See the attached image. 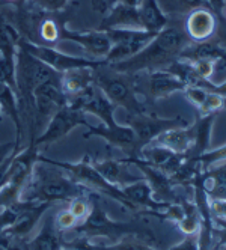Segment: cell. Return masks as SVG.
I'll return each instance as SVG.
<instances>
[{"label": "cell", "mask_w": 226, "mask_h": 250, "mask_svg": "<svg viewBox=\"0 0 226 250\" xmlns=\"http://www.w3.org/2000/svg\"><path fill=\"white\" fill-rule=\"evenodd\" d=\"M92 165L94 167L101 173V176L104 178L106 181H109L110 184L123 188L128 184H133L139 180H142L144 176H137L133 175L128 167L130 165L127 163V160H92Z\"/></svg>", "instance_id": "cell-18"}, {"label": "cell", "mask_w": 226, "mask_h": 250, "mask_svg": "<svg viewBox=\"0 0 226 250\" xmlns=\"http://www.w3.org/2000/svg\"><path fill=\"white\" fill-rule=\"evenodd\" d=\"M89 193L92 191L76 183L61 167L48 165L38 157L30 180L21 191V201L50 204H55L58 201L71 202L73 199L80 198V196H88Z\"/></svg>", "instance_id": "cell-2"}, {"label": "cell", "mask_w": 226, "mask_h": 250, "mask_svg": "<svg viewBox=\"0 0 226 250\" xmlns=\"http://www.w3.org/2000/svg\"><path fill=\"white\" fill-rule=\"evenodd\" d=\"M211 214L216 220L226 222V199H208Z\"/></svg>", "instance_id": "cell-39"}, {"label": "cell", "mask_w": 226, "mask_h": 250, "mask_svg": "<svg viewBox=\"0 0 226 250\" xmlns=\"http://www.w3.org/2000/svg\"><path fill=\"white\" fill-rule=\"evenodd\" d=\"M124 191V194L127 196V199L136 207L137 214H145V216H149L152 212H160L164 211L170 204H163L154 199L152 196V190L149 187V184L144 180H139L133 184H128L125 187L121 188Z\"/></svg>", "instance_id": "cell-17"}, {"label": "cell", "mask_w": 226, "mask_h": 250, "mask_svg": "<svg viewBox=\"0 0 226 250\" xmlns=\"http://www.w3.org/2000/svg\"><path fill=\"white\" fill-rule=\"evenodd\" d=\"M127 125L131 127V130L136 134L137 139V146L142 149L149 145L151 142L155 140V137L160 136L163 131L173 128V127H181V125H187V122L181 118H159L157 115L152 113H142V115H128L127 116Z\"/></svg>", "instance_id": "cell-11"}, {"label": "cell", "mask_w": 226, "mask_h": 250, "mask_svg": "<svg viewBox=\"0 0 226 250\" xmlns=\"http://www.w3.org/2000/svg\"><path fill=\"white\" fill-rule=\"evenodd\" d=\"M103 66V65H101ZM112 73H104L100 68L95 69V84L100 91L107 97L115 107H123L128 115L146 113L144 103L139 100L134 84L127 74H121L110 69Z\"/></svg>", "instance_id": "cell-7"}, {"label": "cell", "mask_w": 226, "mask_h": 250, "mask_svg": "<svg viewBox=\"0 0 226 250\" xmlns=\"http://www.w3.org/2000/svg\"><path fill=\"white\" fill-rule=\"evenodd\" d=\"M205 3H208L210 9L217 15L223 14V9L226 8V0H205Z\"/></svg>", "instance_id": "cell-41"}, {"label": "cell", "mask_w": 226, "mask_h": 250, "mask_svg": "<svg viewBox=\"0 0 226 250\" xmlns=\"http://www.w3.org/2000/svg\"><path fill=\"white\" fill-rule=\"evenodd\" d=\"M51 205L53 204H50V202H24V201H21V207H20L19 214H17V219L0 235L9 238L11 241L19 240V238H26L33 230V228L37 226L40 219L44 216V212Z\"/></svg>", "instance_id": "cell-14"}, {"label": "cell", "mask_w": 226, "mask_h": 250, "mask_svg": "<svg viewBox=\"0 0 226 250\" xmlns=\"http://www.w3.org/2000/svg\"><path fill=\"white\" fill-rule=\"evenodd\" d=\"M187 86L167 69H155L149 71V95L152 100L167 98L175 92H183Z\"/></svg>", "instance_id": "cell-22"}, {"label": "cell", "mask_w": 226, "mask_h": 250, "mask_svg": "<svg viewBox=\"0 0 226 250\" xmlns=\"http://www.w3.org/2000/svg\"><path fill=\"white\" fill-rule=\"evenodd\" d=\"M63 247V240L61 232L56 229L55 222L48 219L44 222L41 230L35 235L29 243L24 250H62Z\"/></svg>", "instance_id": "cell-29"}, {"label": "cell", "mask_w": 226, "mask_h": 250, "mask_svg": "<svg viewBox=\"0 0 226 250\" xmlns=\"http://www.w3.org/2000/svg\"><path fill=\"white\" fill-rule=\"evenodd\" d=\"M61 76L55 69L41 62L29 51H26L19 44V53H17V89H19V100L20 107L30 113L32 109V92L35 87Z\"/></svg>", "instance_id": "cell-6"}, {"label": "cell", "mask_w": 226, "mask_h": 250, "mask_svg": "<svg viewBox=\"0 0 226 250\" xmlns=\"http://www.w3.org/2000/svg\"><path fill=\"white\" fill-rule=\"evenodd\" d=\"M223 109H226V97L217 92H208L205 103L199 109V115H217Z\"/></svg>", "instance_id": "cell-33"}, {"label": "cell", "mask_w": 226, "mask_h": 250, "mask_svg": "<svg viewBox=\"0 0 226 250\" xmlns=\"http://www.w3.org/2000/svg\"><path fill=\"white\" fill-rule=\"evenodd\" d=\"M35 2H37L40 9L56 12V11H61L62 8H65L69 0H35Z\"/></svg>", "instance_id": "cell-40"}, {"label": "cell", "mask_w": 226, "mask_h": 250, "mask_svg": "<svg viewBox=\"0 0 226 250\" xmlns=\"http://www.w3.org/2000/svg\"><path fill=\"white\" fill-rule=\"evenodd\" d=\"M193 140L195 137H193L192 127L187 124V125H181V127H173V128L163 131L160 136L155 137V140L151 142V144L162 145L173 152L184 154L187 157V154L193 146Z\"/></svg>", "instance_id": "cell-21"}, {"label": "cell", "mask_w": 226, "mask_h": 250, "mask_svg": "<svg viewBox=\"0 0 226 250\" xmlns=\"http://www.w3.org/2000/svg\"><path fill=\"white\" fill-rule=\"evenodd\" d=\"M118 2L123 5H127V6H131V8H139L142 5L144 0H118Z\"/></svg>", "instance_id": "cell-43"}, {"label": "cell", "mask_w": 226, "mask_h": 250, "mask_svg": "<svg viewBox=\"0 0 226 250\" xmlns=\"http://www.w3.org/2000/svg\"><path fill=\"white\" fill-rule=\"evenodd\" d=\"M217 115H198L195 122L190 125L193 131V146L187 154V158H198L204 152L210 149L213 124Z\"/></svg>", "instance_id": "cell-23"}, {"label": "cell", "mask_w": 226, "mask_h": 250, "mask_svg": "<svg viewBox=\"0 0 226 250\" xmlns=\"http://www.w3.org/2000/svg\"><path fill=\"white\" fill-rule=\"evenodd\" d=\"M5 250H24V249H23L21 246H19L17 243H12V241H11V243L6 246V249H5Z\"/></svg>", "instance_id": "cell-45"}, {"label": "cell", "mask_w": 226, "mask_h": 250, "mask_svg": "<svg viewBox=\"0 0 226 250\" xmlns=\"http://www.w3.org/2000/svg\"><path fill=\"white\" fill-rule=\"evenodd\" d=\"M107 29H142L137 8H131L116 2L103 17L98 30Z\"/></svg>", "instance_id": "cell-20"}, {"label": "cell", "mask_w": 226, "mask_h": 250, "mask_svg": "<svg viewBox=\"0 0 226 250\" xmlns=\"http://www.w3.org/2000/svg\"><path fill=\"white\" fill-rule=\"evenodd\" d=\"M225 14H226V8H225Z\"/></svg>", "instance_id": "cell-49"}, {"label": "cell", "mask_w": 226, "mask_h": 250, "mask_svg": "<svg viewBox=\"0 0 226 250\" xmlns=\"http://www.w3.org/2000/svg\"><path fill=\"white\" fill-rule=\"evenodd\" d=\"M62 87L68 98H71L89 86L95 84V68H74L61 76Z\"/></svg>", "instance_id": "cell-26"}, {"label": "cell", "mask_w": 226, "mask_h": 250, "mask_svg": "<svg viewBox=\"0 0 226 250\" xmlns=\"http://www.w3.org/2000/svg\"><path fill=\"white\" fill-rule=\"evenodd\" d=\"M3 116H5V115L2 113V109H0V122H2V121H3Z\"/></svg>", "instance_id": "cell-47"}, {"label": "cell", "mask_w": 226, "mask_h": 250, "mask_svg": "<svg viewBox=\"0 0 226 250\" xmlns=\"http://www.w3.org/2000/svg\"><path fill=\"white\" fill-rule=\"evenodd\" d=\"M11 2H14V0H11Z\"/></svg>", "instance_id": "cell-50"}, {"label": "cell", "mask_w": 226, "mask_h": 250, "mask_svg": "<svg viewBox=\"0 0 226 250\" xmlns=\"http://www.w3.org/2000/svg\"><path fill=\"white\" fill-rule=\"evenodd\" d=\"M0 82L11 86L19 94V89H17V58L0 56Z\"/></svg>", "instance_id": "cell-31"}, {"label": "cell", "mask_w": 226, "mask_h": 250, "mask_svg": "<svg viewBox=\"0 0 226 250\" xmlns=\"http://www.w3.org/2000/svg\"><path fill=\"white\" fill-rule=\"evenodd\" d=\"M63 246L76 250H157L152 246L136 238H125L123 241L110 243V244H95L89 238L79 237L73 241H63Z\"/></svg>", "instance_id": "cell-25"}, {"label": "cell", "mask_w": 226, "mask_h": 250, "mask_svg": "<svg viewBox=\"0 0 226 250\" xmlns=\"http://www.w3.org/2000/svg\"><path fill=\"white\" fill-rule=\"evenodd\" d=\"M88 124L89 122L86 119V115L82 110L65 105L50 118L41 134L35 136V139H32L30 142H33L38 148H41L42 145L55 144V142L68 136L74 128L80 127V125L86 127Z\"/></svg>", "instance_id": "cell-10"}, {"label": "cell", "mask_w": 226, "mask_h": 250, "mask_svg": "<svg viewBox=\"0 0 226 250\" xmlns=\"http://www.w3.org/2000/svg\"><path fill=\"white\" fill-rule=\"evenodd\" d=\"M181 205L184 208V216L181 222L178 223V228L183 234L185 235H192L198 234L199 228H201V216L195 202H188L185 199H181Z\"/></svg>", "instance_id": "cell-30"}, {"label": "cell", "mask_w": 226, "mask_h": 250, "mask_svg": "<svg viewBox=\"0 0 226 250\" xmlns=\"http://www.w3.org/2000/svg\"><path fill=\"white\" fill-rule=\"evenodd\" d=\"M38 37L44 41V42H51L55 44L61 40V30L59 26L53 21V20H42L38 29Z\"/></svg>", "instance_id": "cell-35"}, {"label": "cell", "mask_w": 226, "mask_h": 250, "mask_svg": "<svg viewBox=\"0 0 226 250\" xmlns=\"http://www.w3.org/2000/svg\"><path fill=\"white\" fill-rule=\"evenodd\" d=\"M214 223H217L222 229L226 230V222H225V220H216V219H214Z\"/></svg>", "instance_id": "cell-46"}, {"label": "cell", "mask_w": 226, "mask_h": 250, "mask_svg": "<svg viewBox=\"0 0 226 250\" xmlns=\"http://www.w3.org/2000/svg\"><path fill=\"white\" fill-rule=\"evenodd\" d=\"M61 76L37 86L32 92V128H40L42 124L45 127L51 116L62 107L68 105V97L62 87Z\"/></svg>", "instance_id": "cell-8"}, {"label": "cell", "mask_w": 226, "mask_h": 250, "mask_svg": "<svg viewBox=\"0 0 226 250\" xmlns=\"http://www.w3.org/2000/svg\"><path fill=\"white\" fill-rule=\"evenodd\" d=\"M84 139L101 137L110 146H115L127 154V157H141V149L137 146V139L134 131L128 125H86V131L83 133Z\"/></svg>", "instance_id": "cell-12"}, {"label": "cell", "mask_w": 226, "mask_h": 250, "mask_svg": "<svg viewBox=\"0 0 226 250\" xmlns=\"http://www.w3.org/2000/svg\"><path fill=\"white\" fill-rule=\"evenodd\" d=\"M125 160H127L128 165L136 166L144 173L142 176H144V180L149 184L155 201L163 202V204H175L180 201L175 190H173L175 186L170 183V178L167 173L148 165L141 157H127Z\"/></svg>", "instance_id": "cell-13"}, {"label": "cell", "mask_w": 226, "mask_h": 250, "mask_svg": "<svg viewBox=\"0 0 226 250\" xmlns=\"http://www.w3.org/2000/svg\"><path fill=\"white\" fill-rule=\"evenodd\" d=\"M91 211L82 223H79L74 230L79 234V237L84 238H107L110 243H118L125 238H136L141 240L146 244H157V238L154 235V230L141 220H131V222H118L109 217L100 204L98 194L91 193Z\"/></svg>", "instance_id": "cell-3"}, {"label": "cell", "mask_w": 226, "mask_h": 250, "mask_svg": "<svg viewBox=\"0 0 226 250\" xmlns=\"http://www.w3.org/2000/svg\"><path fill=\"white\" fill-rule=\"evenodd\" d=\"M181 2H183L184 5H187V6H192V8L195 9V8H199V6H202V5L205 3V0H181Z\"/></svg>", "instance_id": "cell-44"}, {"label": "cell", "mask_w": 226, "mask_h": 250, "mask_svg": "<svg viewBox=\"0 0 226 250\" xmlns=\"http://www.w3.org/2000/svg\"><path fill=\"white\" fill-rule=\"evenodd\" d=\"M14 148H20V146H17L15 142H9V144L0 145V158H3L5 155H8L11 151H14Z\"/></svg>", "instance_id": "cell-42"}, {"label": "cell", "mask_w": 226, "mask_h": 250, "mask_svg": "<svg viewBox=\"0 0 226 250\" xmlns=\"http://www.w3.org/2000/svg\"><path fill=\"white\" fill-rule=\"evenodd\" d=\"M183 92H184L185 98L199 110L202 107V104L205 103V100L208 97V92H210V91H206V89L199 87V86H187Z\"/></svg>", "instance_id": "cell-37"}, {"label": "cell", "mask_w": 226, "mask_h": 250, "mask_svg": "<svg viewBox=\"0 0 226 250\" xmlns=\"http://www.w3.org/2000/svg\"><path fill=\"white\" fill-rule=\"evenodd\" d=\"M198 162L201 165L202 170H208L210 167L226 162V144L217 148H210L206 152H204L202 155L198 157Z\"/></svg>", "instance_id": "cell-32"}, {"label": "cell", "mask_w": 226, "mask_h": 250, "mask_svg": "<svg viewBox=\"0 0 226 250\" xmlns=\"http://www.w3.org/2000/svg\"><path fill=\"white\" fill-rule=\"evenodd\" d=\"M55 222V226L59 232H63V230H69V229H74L77 225H79V220L73 216L71 211L68 208L66 209H62L56 214V217L53 219Z\"/></svg>", "instance_id": "cell-36"}, {"label": "cell", "mask_w": 226, "mask_h": 250, "mask_svg": "<svg viewBox=\"0 0 226 250\" xmlns=\"http://www.w3.org/2000/svg\"><path fill=\"white\" fill-rule=\"evenodd\" d=\"M40 160H42V162H45L48 165L61 167L69 178H73L76 183L86 187L89 191L97 193V194H104V196H107V198H112L113 201H116L118 204L123 205L124 208H127V209L137 214L136 207L127 199V196L124 194V191L121 190L119 187H116V186H113L109 181L104 180V178L101 176V173L94 167L92 158L89 155H84L82 160L74 162V163L51 160V158H47V157H44L41 154H40Z\"/></svg>", "instance_id": "cell-4"}, {"label": "cell", "mask_w": 226, "mask_h": 250, "mask_svg": "<svg viewBox=\"0 0 226 250\" xmlns=\"http://www.w3.org/2000/svg\"><path fill=\"white\" fill-rule=\"evenodd\" d=\"M199 181L208 199H226V162L201 172Z\"/></svg>", "instance_id": "cell-24"}, {"label": "cell", "mask_w": 226, "mask_h": 250, "mask_svg": "<svg viewBox=\"0 0 226 250\" xmlns=\"http://www.w3.org/2000/svg\"><path fill=\"white\" fill-rule=\"evenodd\" d=\"M141 158L145 160L148 165L163 170L164 173H167L170 176L172 173H175L177 169L185 162L187 157L184 154L173 152L162 145L149 144L142 149Z\"/></svg>", "instance_id": "cell-19"}, {"label": "cell", "mask_w": 226, "mask_h": 250, "mask_svg": "<svg viewBox=\"0 0 226 250\" xmlns=\"http://www.w3.org/2000/svg\"><path fill=\"white\" fill-rule=\"evenodd\" d=\"M61 40L71 41L79 44L83 50H86L94 58H100L101 61L106 59L112 48V42L104 30H89V32H74L65 26L59 27Z\"/></svg>", "instance_id": "cell-15"}, {"label": "cell", "mask_w": 226, "mask_h": 250, "mask_svg": "<svg viewBox=\"0 0 226 250\" xmlns=\"http://www.w3.org/2000/svg\"><path fill=\"white\" fill-rule=\"evenodd\" d=\"M26 51H29L32 56L40 59L45 65H48L51 69H55L56 73L63 74L65 71L74 69V68H100L106 62L104 61H94L88 58H80V56H73V55H66V53L58 51L53 47L42 45L38 42H30L27 40H20L19 42Z\"/></svg>", "instance_id": "cell-9"}, {"label": "cell", "mask_w": 226, "mask_h": 250, "mask_svg": "<svg viewBox=\"0 0 226 250\" xmlns=\"http://www.w3.org/2000/svg\"><path fill=\"white\" fill-rule=\"evenodd\" d=\"M88 196H80V198H76L71 202H68L69 204L68 209L71 211L73 216L79 220V223H82L86 217H88V214L91 211V201Z\"/></svg>", "instance_id": "cell-34"}, {"label": "cell", "mask_w": 226, "mask_h": 250, "mask_svg": "<svg viewBox=\"0 0 226 250\" xmlns=\"http://www.w3.org/2000/svg\"><path fill=\"white\" fill-rule=\"evenodd\" d=\"M62 250H76V249H71V247H65V246H63V247H62Z\"/></svg>", "instance_id": "cell-48"}, {"label": "cell", "mask_w": 226, "mask_h": 250, "mask_svg": "<svg viewBox=\"0 0 226 250\" xmlns=\"http://www.w3.org/2000/svg\"><path fill=\"white\" fill-rule=\"evenodd\" d=\"M0 109H2L3 115L11 118L12 122L15 124V130H17L15 145L20 146L21 133H23V124H21V115H20L19 94H17L11 86L5 84L2 82H0Z\"/></svg>", "instance_id": "cell-27"}, {"label": "cell", "mask_w": 226, "mask_h": 250, "mask_svg": "<svg viewBox=\"0 0 226 250\" xmlns=\"http://www.w3.org/2000/svg\"><path fill=\"white\" fill-rule=\"evenodd\" d=\"M40 148L30 142L26 148L17 151L8 169L6 180L0 187V211L21 202V191L27 186L35 163L38 162Z\"/></svg>", "instance_id": "cell-5"}, {"label": "cell", "mask_w": 226, "mask_h": 250, "mask_svg": "<svg viewBox=\"0 0 226 250\" xmlns=\"http://www.w3.org/2000/svg\"><path fill=\"white\" fill-rule=\"evenodd\" d=\"M169 250H199V237L198 234L185 235L178 244L172 246Z\"/></svg>", "instance_id": "cell-38"}, {"label": "cell", "mask_w": 226, "mask_h": 250, "mask_svg": "<svg viewBox=\"0 0 226 250\" xmlns=\"http://www.w3.org/2000/svg\"><path fill=\"white\" fill-rule=\"evenodd\" d=\"M217 30V17L210 8H195L187 15L184 32L190 41L204 42L210 41Z\"/></svg>", "instance_id": "cell-16"}, {"label": "cell", "mask_w": 226, "mask_h": 250, "mask_svg": "<svg viewBox=\"0 0 226 250\" xmlns=\"http://www.w3.org/2000/svg\"><path fill=\"white\" fill-rule=\"evenodd\" d=\"M137 12L144 30L159 33L164 27H167L169 19L160 8L157 0H144L142 5L137 8Z\"/></svg>", "instance_id": "cell-28"}, {"label": "cell", "mask_w": 226, "mask_h": 250, "mask_svg": "<svg viewBox=\"0 0 226 250\" xmlns=\"http://www.w3.org/2000/svg\"><path fill=\"white\" fill-rule=\"evenodd\" d=\"M190 44V40L184 29L178 27H164L154 37V40L144 47L136 56L109 65L110 69L121 74H136L141 71H155L166 69L172 62H175L181 51Z\"/></svg>", "instance_id": "cell-1"}]
</instances>
